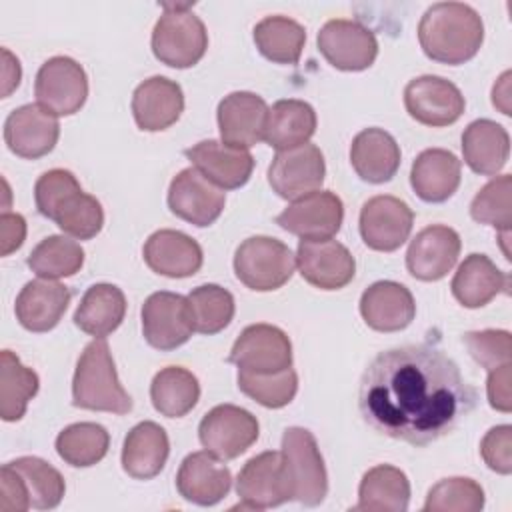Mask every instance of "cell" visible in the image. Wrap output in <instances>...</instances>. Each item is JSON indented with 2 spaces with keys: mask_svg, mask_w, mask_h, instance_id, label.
<instances>
[{
  "mask_svg": "<svg viewBox=\"0 0 512 512\" xmlns=\"http://www.w3.org/2000/svg\"><path fill=\"white\" fill-rule=\"evenodd\" d=\"M460 248L462 242L454 228L444 224L426 226L408 246L406 268L422 282H436L454 268Z\"/></svg>",
  "mask_w": 512,
  "mask_h": 512,
  "instance_id": "21",
  "label": "cell"
},
{
  "mask_svg": "<svg viewBox=\"0 0 512 512\" xmlns=\"http://www.w3.org/2000/svg\"><path fill=\"white\" fill-rule=\"evenodd\" d=\"M144 262L156 274L168 278L194 276L204 262L200 244L180 230H156L144 244Z\"/></svg>",
  "mask_w": 512,
  "mask_h": 512,
  "instance_id": "27",
  "label": "cell"
},
{
  "mask_svg": "<svg viewBox=\"0 0 512 512\" xmlns=\"http://www.w3.org/2000/svg\"><path fill=\"white\" fill-rule=\"evenodd\" d=\"M296 266L302 278L320 290H340L352 282L356 262L350 250L338 240H300Z\"/></svg>",
  "mask_w": 512,
  "mask_h": 512,
  "instance_id": "18",
  "label": "cell"
},
{
  "mask_svg": "<svg viewBox=\"0 0 512 512\" xmlns=\"http://www.w3.org/2000/svg\"><path fill=\"white\" fill-rule=\"evenodd\" d=\"M452 294L466 308H482L498 294L510 292V276L486 254H470L452 278Z\"/></svg>",
  "mask_w": 512,
  "mask_h": 512,
  "instance_id": "30",
  "label": "cell"
},
{
  "mask_svg": "<svg viewBox=\"0 0 512 512\" xmlns=\"http://www.w3.org/2000/svg\"><path fill=\"white\" fill-rule=\"evenodd\" d=\"M326 176L324 154L316 144H300L276 152L268 168L272 190L286 200H298L320 190Z\"/></svg>",
  "mask_w": 512,
  "mask_h": 512,
  "instance_id": "10",
  "label": "cell"
},
{
  "mask_svg": "<svg viewBox=\"0 0 512 512\" xmlns=\"http://www.w3.org/2000/svg\"><path fill=\"white\" fill-rule=\"evenodd\" d=\"M108 446L110 434L96 422L70 424L56 436L58 456L74 468H88L98 464L106 456Z\"/></svg>",
  "mask_w": 512,
  "mask_h": 512,
  "instance_id": "40",
  "label": "cell"
},
{
  "mask_svg": "<svg viewBox=\"0 0 512 512\" xmlns=\"http://www.w3.org/2000/svg\"><path fill=\"white\" fill-rule=\"evenodd\" d=\"M8 464L20 472L28 488L32 508L50 510L62 502L66 484L62 474L52 464L38 456H20Z\"/></svg>",
  "mask_w": 512,
  "mask_h": 512,
  "instance_id": "43",
  "label": "cell"
},
{
  "mask_svg": "<svg viewBox=\"0 0 512 512\" xmlns=\"http://www.w3.org/2000/svg\"><path fill=\"white\" fill-rule=\"evenodd\" d=\"M462 164L444 148H428L416 156L410 170V184L424 202H446L460 186Z\"/></svg>",
  "mask_w": 512,
  "mask_h": 512,
  "instance_id": "29",
  "label": "cell"
},
{
  "mask_svg": "<svg viewBox=\"0 0 512 512\" xmlns=\"http://www.w3.org/2000/svg\"><path fill=\"white\" fill-rule=\"evenodd\" d=\"M508 84H510V72H504L498 80V84H494L492 88V104L498 106L506 116H510V106H508Z\"/></svg>",
  "mask_w": 512,
  "mask_h": 512,
  "instance_id": "53",
  "label": "cell"
},
{
  "mask_svg": "<svg viewBox=\"0 0 512 512\" xmlns=\"http://www.w3.org/2000/svg\"><path fill=\"white\" fill-rule=\"evenodd\" d=\"M282 466L290 498L304 506H318L328 494V474L314 434L290 426L282 434Z\"/></svg>",
  "mask_w": 512,
  "mask_h": 512,
  "instance_id": "5",
  "label": "cell"
},
{
  "mask_svg": "<svg viewBox=\"0 0 512 512\" xmlns=\"http://www.w3.org/2000/svg\"><path fill=\"white\" fill-rule=\"evenodd\" d=\"M314 132L316 112L304 100H278L268 110L264 140L278 152L306 144Z\"/></svg>",
  "mask_w": 512,
  "mask_h": 512,
  "instance_id": "36",
  "label": "cell"
},
{
  "mask_svg": "<svg viewBox=\"0 0 512 512\" xmlns=\"http://www.w3.org/2000/svg\"><path fill=\"white\" fill-rule=\"evenodd\" d=\"M26 264L36 276L58 280V278L74 276L82 268L84 250L76 240L54 234L34 246Z\"/></svg>",
  "mask_w": 512,
  "mask_h": 512,
  "instance_id": "41",
  "label": "cell"
},
{
  "mask_svg": "<svg viewBox=\"0 0 512 512\" xmlns=\"http://www.w3.org/2000/svg\"><path fill=\"white\" fill-rule=\"evenodd\" d=\"M350 162L364 182L382 184L400 168V146L386 130L364 128L350 144Z\"/></svg>",
  "mask_w": 512,
  "mask_h": 512,
  "instance_id": "31",
  "label": "cell"
},
{
  "mask_svg": "<svg viewBox=\"0 0 512 512\" xmlns=\"http://www.w3.org/2000/svg\"><path fill=\"white\" fill-rule=\"evenodd\" d=\"M200 398L198 378L182 366H166L152 378L150 400L166 418L186 416Z\"/></svg>",
  "mask_w": 512,
  "mask_h": 512,
  "instance_id": "37",
  "label": "cell"
},
{
  "mask_svg": "<svg viewBox=\"0 0 512 512\" xmlns=\"http://www.w3.org/2000/svg\"><path fill=\"white\" fill-rule=\"evenodd\" d=\"M186 298L190 306L194 332L218 334L234 318V296L218 284H202L194 288Z\"/></svg>",
  "mask_w": 512,
  "mask_h": 512,
  "instance_id": "42",
  "label": "cell"
},
{
  "mask_svg": "<svg viewBox=\"0 0 512 512\" xmlns=\"http://www.w3.org/2000/svg\"><path fill=\"white\" fill-rule=\"evenodd\" d=\"M476 404L474 388L440 348L406 344L374 356L360 378L358 408L382 436L426 446L452 432Z\"/></svg>",
  "mask_w": 512,
  "mask_h": 512,
  "instance_id": "1",
  "label": "cell"
},
{
  "mask_svg": "<svg viewBox=\"0 0 512 512\" xmlns=\"http://www.w3.org/2000/svg\"><path fill=\"white\" fill-rule=\"evenodd\" d=\"M258 434L256 416L234 404L214 406L198 426L202 446L220 460H234L244 454L258 440Z\"/></svg>",
  "mask_w": 512,
  "mask_h": 512,
  "instance_id": "9",
  "label": "cell"
},
{
  "mask_svg": "<svg viewBox=\"0 0 512 512\" xmlns=\"http://www.w3.org/2000/svg\"><path fill=\"white\" fill-rule=\"evenodd\" d=\"M462 342L466 344L470 356L488 372L510 364L512 358V338L506 330H478V332H466L462 336Z\"/></svg>",
  "mask_w": 512,
  "mask_h": 512,
  "instance_id": "47",
  "label": "cell"
},
{
  "mask_svg": "<svg viewBox=\"0 0 512 512\" xmlns=\"http://www.w3.org/2000/svg\"><path fill=\"white\" fill-rule=\"evenodd\" d=\"M72 404L120 416L132 410V398L118 380L106 338H94L82 350L72 380Z\"/></svg>",
  "mask_w": 512,
  "mask_h": 512,
  "instance_id": "4",
  "label": "cell"
},
{
  "mask_svg": "<svg viewBox=\"0 0 512 512\" xmlns=\"http://www.w3.org/2000/svg\"><path fill=\"white\" fill-rule=\"evenodd\" d=\"M26 238V220L22 214L2 212L0 216V254L8 256L22 246Z\"/></svg>",
  "mask_w": 512,
  "mask_h": 512,
  "instance_id": "51",
  "label": "cell"
},
{
  "mask_svg": "<svg viewBox=\"0 0 512 512\" xmlns=\"http://www.w3.org/2000/svg\"><path fill=\"white\" fill-rule=\"evenodd\" d=\"M418 42L430 60L458 66L478 54L484 22L464 2H436L420 18Z\"/></svg>",
  "mask_w": 512,
  "mask_h": 512,
  "instance_id": "2",
  "label": "cell"
},
{
  "mask_svg": "<svg viewBox=\"0 0 512 512\" xmlns=\"http://www.w3.org/2000/svg\"><path fill=\"white\" fill-rule=\"evenodd\" d=\"M238 388L264 408H282L288 406L298 392V374L292 368L272 374L238 370Z\"/></svg>",
  "mask_w": 512,
  "mask_h": 512,
  "instance_id": "44",
  "label": "cell"
},
{
  "mask_svg": "<svg viewBox=\"0 0 512 512\" xmlns=\"http://www.w3.org/2000/svg\"><path fill=\"white\" fill-rule=\"evenodd\" d=\"M318 48L328 64L346 72L366 70L378 56V40L374 32L364 24L346 18L328 20L320 28Z\"/></svg>",
  "mask_w": 512,
  "mask_h": 512,
  "instance_id": "12",
  "label": "cell"
},
{
  "mask_svg": "<svg viewBox=\"0 0 512 512\" xmlns=\"http://www.w3.org/2000/svg\"><path fill=\"white\" fill-rule=\"evenodd\" d=\"M236 494L240 498V508L256 510L274 508L292 500L284 476L282 454L268 450L250 458L236 478Z\"/></svg>",
  "mask_w": 512,
  "mask_h": 512,
  "instance_id": "19",
  "label": "cell"
},
{
  "mask_svg": "<svg viewBox=\"0 0 512 512\" xmlns=\"http://www.w3.org/2000/svg\"><path fill=\"white\" fill-rule=\"evenodd\" d=\"M410 502L408 476L390 464L370 468L358 486V504L364 512H404Z\"/></svg>",
  "mask_w": 512,
  "mask_h": 512,
  "instance_id": "35",
  "label": "cell"
},
{
  "mask_svg": "<svg viewBox=\"0 0 512 512\" xmlns=\"http://www.w3.org/2000/svg\"><path fill=\"white\" fill-rule=\"evenodd\" d=\"M194 332L188 298L176 292H154L142 304V334L156 350H174Z\"/></svg>",
  "mask_w": 512,
  "mask_h": 512,
  "instance_id": "14",
  "label": "cell"
},
{
  "mask_svg": "<svg viewBox=\"0 0 512 512\" xmlns=\"http://www.w3.org/2000/svg\"><path fill=\"white\" fill-rule=\"evenodd\" d=\"M170 440L166 430L150 420L136 424L124 438L122 468L136 480L158 476L168 460Z\"/></svg>",
  "mask_w": 512,
  "mask_h": 512,
  "instance_id": "32",
  "label": "cell"
},
{
  "mask_svg": "<svg viewBox=\"0 0 512 512\" xmlns=\"http://www.w3.org/2000/svg\"><path fill=\"white\" fill-rule=\"evenodd\" d=\"M360 314L376 332H398L414 320L416 302L404 284L380 280L362 292Z\"/></svg>",
  "mask_w": 512,
  "mask_h": 512,
  "instance_id": "25",
  "label": "cell"
},
{
  "mask_svg": "<svg viewBox=\"0 0 512 512\" xmlns=\"http://www.w3.org/2000/svg\"><path fill=\"white\" fill-rule=\"evenodd\" d=\"M232 486V474L218 456L208 450L188 454L176 474L178 494L198 506L218 504Z\"/></svg>",
  "mask_w": 512,
  "mask_h": 512,
  "instance_id": "23",
  "label": "cell"
},
{
  "mask_svg": "<svg viewBox=\"0 0 512 512\" xmlns=\"http://www.w3.org/2000/svg\"><path fill=\"white\" fill-rule=\"evenodd\" d=\"M228 362L256 374L280 372L292 368V342L278 326L250 324L236 338Z\"/></svg>",
  "mask_w": 512,
  "mask_h": 512,
  "instance_id": "11",
  "label": "cell"
},
{
  "mask_svg": "<svg viewBox=\"0 0 512 512\" xmlns=\"http://www.w3.org/2000/svg\"><path fill=\"white\" fill-rule=\"evenodd\" d=\"M34 94L38 104L54 116H72L88 98V76L74 58L52 56L36 74Z\"/></svg>",
  "mask_w": 512,
  "mask_h": 512,
  "instance_id": "8",
  "label": "cell"
},
{
  "mask_svg": "<svg viewBox=\"0 0 512 512\" xmlns=\"http://www.w3.org/2000/svg\"><path fill=\"white\" fill-rule=\"evenodd\" d=\"M484 508V490L472 478H444L426 496V512H478Z\"/></svg>",
  "mask_w": 512,
  "mask_h": 512,
  "instance_id": "45",
  "label": "cell"
},
{
  "mask_svg": "<svg viewBox=\"0 0 512 512\" xmlns=\"http://www.w3.org/2000/svg\"><path fill=\"white\" fill-rule=\"evenodd\" d=\"M414 224L412 208L390 194L372 196L360 210V236L364 244L378 252L398 250L410 236Z\"/></svg>",
  "mask_w": 512,
  "mask_h": 512,
  "instance_id": "15",
  "label": "cell"
},
{
  "mask_svg": "<svg viewBox=\"0 0 512 512\" xmlns=\"http://www.w3.org/2000/svg\"><path fill=\"white\" fill-rule=\"evenodd\" d=\"M480 454L486 466L498 474L512 472V426L502 424L486 432L480 442Z\"/></svg>",
  "mask_w": 512,
  "mask_h": 512,
  "instance_id": "48",
  "label": "cell"
},
{
  "mask_svg": "<svg viewBox=\"0 0 512 512\" xmlns=\"http://www.w3.org/2000/svg\"><path fill=\"white\" fill-rule=\"evenodd\" d=\"M126 296L114 284H94L90 286L74 312V324L96 338H106L124 320Z\"/></svg>",
  "mask_w": 512,
  "mask_h": 512,
  "instance_id": "34",
  "label": "cell"
},
{
  "mask_svg": "<svg viewBox=\"0 0 512 512\" xmlns=\"http://www.w3.org/2000/svg\"><path fill=\"white\" fill-rule=\"evenodd\" d=\"M40 388L38 374L24 366L12 350L0 354V416L6 422H16L26 414L28 402Z\"/></svg>",
  "mask_w": 512,
  "mask_h": 512,
  "instance_id": "38",
  "label": "cell"
},
{
  "mask_svg": "<svg viewBox=\"0 0 512 512\" xmlns=\"http://www.w3.org/2000/svg\"><path fill=\"white\" fill-rule=\"evenodd\" d=\"M184 110V92L166 76H152L136 86L132 114L140 130L160 132L170 128Z\"/></svg>",
  "mask_w": 512,
  "mask_h": 512,
  "instance_id": "26",
  "label": "cell"
},
{
  "mask_svg": "<svg viewBox=\"0 0 512 512\" xmlns=\"http://www.w3.org/2000/svg\"><path fill=\"white\" fill-rule=\"evenodd\" d=\"M28 508H32V504L20 472L10 464H4L0 470V510L26 512Z\"/></svg>",
  "mask_w": 512,
  "mask_h": 512,
  "instance_id": "49",
  "label": "cell"
},
{
  "mask_svg": "<svg viewBox=\"0 0 512 512\" xmlns=\"http://www.w3.org/2000/svg\"><path fill=\"white\" fill-rule=\"evenodd\" d=\"M164 14L152 30L154 56L172 68H190L202 60L208 48L204 22L190 10L192 4H162Z\"/></svg>",
  "mask_w": 512,
  "mask_h": 512,
  "instance_id": "6",
  "label": "cell"
},
{
  "mask_svg": "<svg viewBox=\"0 0 512 512\" xmlns=\"http://www.w3.org/2000/svg\"><path fill=\"white\" fill-rule=\"evenodd\" d=\"M2 60H4V66H2V98H6V96H10V92L14 88H18L22 70H20L18 58H14L8 48H2Z\"/></svg>",
  "mask_w": 512,
  "mask_h": 512,
  "instance_id": "52",
  "label": "cell"
},
{
  "mask_svg": "<svg viewBox=\"0 0 512 512\" xmlns=\"http://www.w3.org/2000/svg\"><path fill=\"white\" fill-rule=\"evenodd\" d=\"M226 204V192L194 166L180 170L168 188V208L194 226L214 224Z\"/></svg>",
  "mask_w": 512,
  "mask_h": 512,
  "instance_id": "17",
  "label": "cell"
},
{
  "mask_svg": "<svg viewBox=\"0 0 512 512\" xmlns=\"http://www.w3.org/2000/svg\"><path fill=\"white\" fill-rule=\"evenodd\" d=\"M192 166L222 190L244 186L254 170V158L244 148H234L222 140H202L184 150Z\"/></svg>",
  "mask_w": 512,
  "mask_h": 512,
  "instance_id": "24",
  "label": "cell"
},
{
  "mask_svg": "<svg viewBox=\"0 0 512 512\" xmlns=\"http://www.w3.org/2000/svg\"><path fill=\"white\" fill-rule=\"evenodd\" d=\"M70 304V290L48 278L30 280L16 296L14 312L18 322L30 332H48L64 316Z\"/></svg>",
  "mask_w": 512,
  "mask_h": 512,
  "instance_id": "28",
  "label": "cell"
},
{
  "mask_svg": "<svg viewBox=\"0 0 512 512\" xmlns=\"http://www.w3.org/2000/svg\"><path fill=\"white\" fill-rule=\"evenodd\" d=\"M510 174L492 178L470 202V216L478 224L494 226L500 232H510L512 202H510Z\"/></svg>",
  "mask_w": 512,
  "mask_h": 512,
  "instance_id": "46",
  "label": "cell"
},
{
  "mask_svg": "<svg viewBox=\"0 0 512 512\" xmlns=\"http://www.w3.org/2000/svg\"><path fill=\"white\" fill-rule=\"evenodd\" d=\"M296 256L292 250L270 236L246 238L234 254L236 278L250 290L270 292L282 288L294 274Z\"/></svg>",
  "mask_w": 512,
  "mask_h": 512,
  "instance_id": "7",
  "label": "cell"
},
{
  "mask_svg": "<svg viewBox=\"0 0 512 512\" xmlns=\"http://www.w3.org/2000/svg\"><path fill=\"white\" fill-rule=\"evenodd\" d=\"M254 42L264 58L276 64H296L306 42V30L288 16H266L254 26Z\"/></svg>",
  "mask_w": 512,
  "mask_h": 512,
  "instance_id": "39",
  "label": "cell"
},
{
  "mask_svg": "<svg viewBox=\"0 0 512 512\" xmlns=\"http://www.w3.org/2000/svg\"><path fill=\"white\" fill-rule=\"evenodd\" d=\"M462 154L472 172L494 176L508 162L510 136L506 128L494 120H474L462 134Z\"/></svg>",
  "mask_w": 512,
  "mask_h": 512,
  "instance_id": "33",
  "label": "cell"
},
{
  "mask_svg": "<svg viewBox=\"0 0 512 512\" xmlns=\"http://www.w3.org/2000/svg\"><path fill=\"white\" fill-rule=\"evenodd\" d=\"M268 104L262 96L246 90L230 92L218 104V128L224 144L248 150L264 140Z\"/></svg>",
  "mask_w": 512,
  "mask_h": 512,
  "instance_id": "22",
  "label": "cell"
},
{
  "mask_svg": "<svg viewBox=\"0 0 512 512\" xmlns=\"http://www.w3.org/2000/svg\"><path fill=\"white\" fill-rule=\"evenodd\" d=\"M60 136L58 118L40 104L12 110L4 122V142L20 158L36 160L54 150Z\"/></svg>",
  "mask_w": 512,
  "mask_h": 512,
  "instance_id": "20",
  "label": "cell"
},
{
  "mask_svg": "<svg viewBox=\"0 0 512 512\" xmlns=\"http://www.w3.org/2000/svg\"><path fill=\"white\" fill-rule=\"evenodd\" d=\"M34 200L42 216L54 220L64 234L76 240H90L104 226L102 204L82 192L70 170L52 168L44 172L34 184Z\"/></svg>",
  "mask_w": 512,
  "mask_h": 512,
  "instance_id": "3",
  "label": "cell"
},
{
  "mask_svg": "<svg viewBox=\"0 0 512 512\" xmlns=\"http://www.w3.org/2000/svg\"><path fill=\"white\" fill-rule=\"evenodd\" d=\"M344 220V204L340 196L330 190H316L288 204L278 216L276 224L302 238L326 240L332 238Z\"/></svg>",
  "mask_w": 512,
  "mask_h": 512,
  "instance_id": "16",
  "label": "cell"
},
{
  "mask_svg": "<svg viewBox=\"0 0 512 512\" xmlns=\"http://www.w3.org/2000/svg\"><path fill=\"white\" fill-rule=\"evenodd\" d=\"M510 368H512V364H504V366H498V368L490 370V374H488V384H486L488 402H490L492 408H496L500 412H510L512 410Z\"/></svg>",
  "mask_w": 512,
  "mask_h": 512,
  "instance_id": "50",
  "label": "cell"
},
{
  "mask_svg": "<svg viewBox=\"0 0 512 512\" xmlns=\"http://www.w3.org/2000/svg\"><path fill=\"white\" fill-rule=\"evenodd\" d=\"M404 106L416 122L442 128L454 124L464 114L466 100L450 80L424 74L406 84Z\"/></svg>",
  "mask_w": 512,
  "mask_h": 512,
  "instance_id": "13",
  "label": "cell"
}]
</instances>
